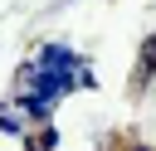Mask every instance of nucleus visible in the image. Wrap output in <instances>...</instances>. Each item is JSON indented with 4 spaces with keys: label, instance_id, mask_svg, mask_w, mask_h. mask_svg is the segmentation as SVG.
<instances>
[{
    "label": "nucleus",
    "instance_id": "obj_1",
    "mask_svg": "<svg viewBox=\"0 0 156 151\" xmlns=\"http://www.w3.org/2000/svg\"><path fill=\"white\" fill-rule=\"evenodd\" d=\"M151 68H156V39H146V49H141V83L151 78Z\"/></svg>",
    "mask_w": 156,
    "mask_h": 151
}]
</instances>
